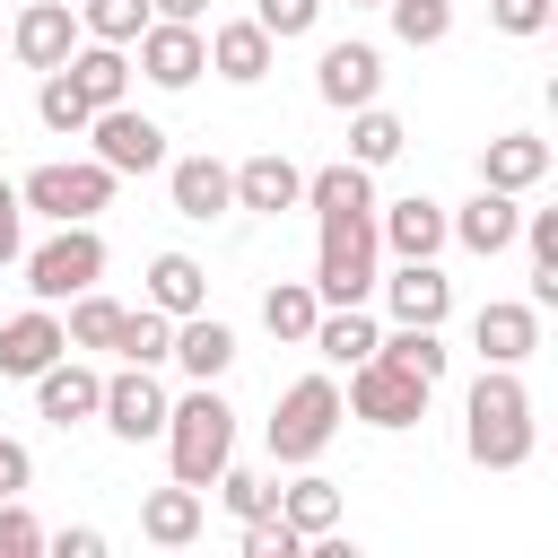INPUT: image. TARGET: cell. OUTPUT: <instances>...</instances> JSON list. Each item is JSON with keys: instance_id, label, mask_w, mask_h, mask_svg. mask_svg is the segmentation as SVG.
Listing matches in <instances>:
<instances>
[{"instance_id": "cell-44", "label": "cell", "mask_w": 558, "mask_h": 558, "mask_svg": "<svg viewBox=\"0 0 558 558\" xmlns=\"http://www.w3.org/2000/svg\"><path fill=\"white\" fill-rule=\"evenodd\" d=\"M26 480H35V453L17 436H0V497H26Z\"/></svg>"}, {"instance_id": "cell-48", "label": "cell", "mask_w": 558, "mask_h": 558, "mask_svg": "<svg viewBox=\"0 0 558 558\" xmlns=\"http://www.w3.org/2000/svg\"><path fill=\"white\" fill-rule=\"evenodd\" d=\"M70 9H78V0H70Z\"/></svg>"}, {"instance_id": "cell-25", "label": "cell", "mask_w": 558, "mask_h": 558, "mask_svg": "<svg viewBox=\"0 0 558 558\" xmlns=\"http://www.w3.org/2000/svg\"><path fill=\"white\" fill-rule=\"evenodd\" d=\"M375 340H384V331H375L366 305H323L314 331H305V349H314L323 366H357V357H375Z\"/></svg>"}, {"instance_id": "cell-4", "label": "cell", "mask_w": 558, "mask_h": 558, "mask_svg": "<svg viewBox=\"0 0 558 558\" xmlns=\"http://www.w3.org/2000/svg\"><path fill=\"white\" fill-rule=\"evenodd\" d=\"M17 270H26V296H35V305H70L78 288H96V279H105V235H96V218L52 227L44 244H26V253H17Z\"/></svg>"}, {"instance_id": "cell-29", "label": "cell", "mask_w": 558, "mask_h": 558, "mask_svg": "<svg viewBox=\"0 0 558 558\" xmlns=\"http://www.w3.org/2000/svg\"><path fill=\"white\" fill-rule=\"evenodd\" d=\"M148 305L174 314V323L201 314V305H209V270H201L192 253H157V262H148Z\"/></svg>"}, {"instance_id": "cell-7", "label": "cell", "mask_w": 558, "mask_h": 558, "mask_svg": "<svg viewBox=\"0 0 558 558\" xmlns=\"http://www.w3.org/2000/svg\"><path fill=\"white\" fill-rule=\"evenodd\" d=\"M427 392H436V384H418L410 366H392V357L375 349V357H357V366H349L340 418H366V427H384V436H392V427H418V418H427Z\"/></svg>"}, {"instance_id": "cell-16", "label": "cell", "mask_w": 558, "mask_h": 558, "mask_svg": "<svg viewBox=\"0 0 558 558\" xmlns=\"http://www.w3.org/2000/svg\"><path fill=\"white\" fill-rule=\"evenodd\" d=\"M9 52H17L26 70H61V61L78 52V9H70V0H26V9L9 17Z\"/></svg>"}, {"instance_id": "cell-5", "label": "cell", "mask_w": 558, "mask_h": 558, "mask_svg": "<svg viewBox=\"0 0 558 558\" xmlns=\"http://www.w3.org/2000/svg\"><path fill=\"white\" fill-rule=\"evenodd\" d=\"M331 436H340V384H331V366H314V375H296V384L279 392V410H270V462L305 471V462H323Z\"/></svg>"}, {"instance_id": "cell-31", "label": "cell", "mask_w": 558, "mask_h": 558, "mask_svg": "<svg viewBox=\"0 0 558 558\" xmlns=\"http://www.w3.org/2000/svg\"><path fill=\"white\" fill-rule=\"evenodd\" d=\"M166 349H174V314H157V305H122V323H113V357H122V366H166Z\"/></svg>"}, {"instance_id": "cell-34", "label": "cell", "mask_w": 558, "mask_h": 558, "mask_svg": "<svg viewBox=\"0 0 558 558\" xmlns=\"http://www.w3.org/2000/svg\"><path fill=\"white\" fill-rule=\"evenodd\" d=\"M113 323H122V305H113V296H105V279H96V288H78V296H70L61 340H70V349H113Z\"/></svg>"}, {"instance_id": "cell-47", "label": "cell", "mask_w": 558, "mask_h": 558, "mask_svg": "<svg viewBox=\"0 0 558 558\" xmlns=\"http://www.w3.org/2000/svg\"><path fill=\"white\" fill-rule=\"evenodd\" d=\"M349 9H384V0H349Z\"/></svg>"}, {"instance_id": "cell-13", "label": "cell", "mask_w": 558, "mask_h": 558, "mask_svg": "<svg viewBox=\"0 0 558 558\" xmlns=\"http://www.w3.org/2000/svg\"><path fill=\"white\" fill-rule=\"evenodd\" d=\"M471 349H480V366H523V357H541V305H532V296H488V305L471 314Z\"/></svg>"}, {"instance_id": "cell-9", "label": "cell", "mask_w": 558, "mask_h": 558, "mask_svg": "<svg viewBox=\"0 0 558 558\" xmlns=\"http://www.w3.org/2000/svg\"><path fill=\"white\" fill-rule=\"evenodd\" d=\"M78 140H87L96 166H113V174H157V166H166V131H157L148 113H131V96L105 105V113H87Z\"/></svg>"}, {"instance_id": "cell-14", "label": "cell", "mask_w": 558, "mask_h": 558, "mask_svg": "<svg viewBox=\"0 0 558 558\" xmlns=\"http://www.w3.org/2000/svg\"><path fill=\"white\" fill-rule=\"evenodd\" d=\"M375 296H384L392 323H427V331H445V314H453V279H445L436 262H392V270H375Z\"/></svg>"}, {"instance_id": "cell-2", "label": "cell", "mask_w": 558, "mask_h": 558, "mask_svg": "<svg viewBox=\"0 0 558 558\" xmlns=\"http://www.w3.org/2000/svg\"><path fill=\"white\" fill-rule=\"evenodd\" d=\"M166 462L183 488H209L227 462H235V410L218 384H192L183 401H166Z\"/></svg>"}, {"instance_id": "cell-19", "label": "cell", "mask_w": 558, "mask_h": 558, "mask_svg": "<svg viewBox=\"0 0 558 558\" xmlns=\"http://www.w3.org/2000/svg\"><path fill=\"white\" fill-rule=\"evenodd\" d=\"M96 392H105V375H96L78 349H61V357L35 375V410H44L52 427H78V418H96Z\"/></svg>"}, {"instance_id": "cell-43", "label": "cell", "mask_w": 558, "mask_h": 558, "mask_svg": "<svg viewBox=\"0 0 558 558\" xmlns=\"http://www.w3.org/2000/svg\"><path fill=\"white\" fill-rule=\"evenodd\" d=\"M26 253V201H17V183H0V270Z\"/></svg>"}, {"instance_id": "cell-27", "label": "cell", "mask_w": 558, "mask_h": 558, "mask_svg": "<svg viewBox=\"0 0 558 558\" xmlns=\"http://www.w3.org/2000/svg\"><path fill=\"white\" fill-rule=\"evenodd\" d=\"M296 209H314V218H331V209H375V166H357V157L314 166L305 192H296Z\"/></svg>"}, {"instance_id": "cell-35", "label": "cell", "mask_w": 558, "mask_h": 558, "mask_svg": "<svg viewBox=\"0 0 558 558\" xmlns=\"http://www.w3.org/2000/svg\"><path fill=\"white\" fill-rule=\"evenodd\" d=\"M384 17H392V35L410 52H436L453 35V0H384Z\"/></svg>"}, {"instance_id": "cell-39", "label": "cell", "mask_w": 558, "mask_h": 558, "mask_svg": "<svg viewBox=\"0 0 558 558\" xmlns=\"http://www.w3.org/2000/svg\"><path fill=\"white\" fill-rule=\"evenodd\" d=\"M253 26H262L270 44H296V35L323 26V0H253Z\"/></svg>"}, {"instance_id": "cell-33", "label": "cell", "mask_w": 558, "mask_h": 558, "mask_svg": "<svg viewBox=\"0 0 558 558\" xmlns=\"http://www.w3.org/2000/svg\"><path fill=\"white\" fill-rule=\"evenodd\" d=\"M401 148H410L401 113H384V105H357V113H349V157H357V166H392Z\"/></svg>"}, {"instance_id": "cell-10", "label": "cell", "mask_w": 558, "mask_h": 558, "mask_svg": "<svg viewBox=\"0 0 558 558\" xmlns=\"http://www.w3.org/2000/svg\"><path fill=\"white\" fill-rule=\"evenodd\" d=\"M96 418H105V436H122V445L166 436V384H157V366H113L105 392H96Z\"/></svg>"}, {"instance_id": "cell-12", "label": "cell", "mask_w": 558, "mask_h": 558, "mask_svg": "<svg viewBox=\"0 0 558 558\" xmlns=\"http://www.w3.org/2000/svg\"><path fill=\"white\" fill-rule=\"evenodd\" d=\"M514 227H523V192H497V183H480L462 209H445V244H462L480 262H497L514 244Z\"/></svg>"}, {"instance_id": "cell-11", "label": "cell", "mask_w": 558, "mask_h": 558, "mask_svg": "<svg viewBox=\"0 0 558 558\" xmlns=\"http://www.w3.org/2000/svg\"><path fill=\"white\" fill-rule=\"evenodd\" d=\"M314 96H323L331 113L375 105V96H384V52L357 44V35H349V44H323V52H314Z\"/></svg>"}, {"instance_id": "cell-8", "label": "cell", "mask_w": 558, "mask_h": 558, "mask_svg": "<svg viewBox=\"0 0 558 558\" xmlns=\"http://www.w3.org/2000/svg\"><path fill=\"white\" fill-rule=\"evenodd\" d=\"M131 70H140L148 87L183 96V87L209 70V35H201V26H183V17H148V26H140V44H131Z\"/></svg>"}, {"instance_id": "cell-41", "label": "cell", "mask_w": 558, "mask_h": 558, "mask_svg": "<svg viewBox=\"0 0 558 558\" xmlns=\"http://www.w3.org/2000/svg\"><path fill=\"white\" fill-rule=\"evenodd\" d=\"M296 549H305V532L288 514H253L244 523V558H296Z\"/></svg>"}, {"instance_id": "cell-46", "label": "cell", "mask_w": 558, "mask_h": 558, "mask_svg": "<svg viewBox=\"0 0 558 558\" xmlns=\"http://www.w3.org/2000/svg\"><path fill=\"white\" fill-rule=\"evenodd\" d=\"M148 17H183V26H201V17H209V0H148Z\"/></svg>"}, {"instance_id": "cell-37", "label": "cell", "mask_w": 558, "mask_h": 558, "mask_svg": "<svg viewBox=\"0 0 558 558\" xmlns=\"http://www.w3.org/2000/svg\"><path fill=\"white\" fill-rule=\"evenodd\" d=\"M35 122L61 131V140H78V131H87V96H78L61 70H44V87H35Z\"/></svg>"}, {"instance_id": "cell-28", "label": "cell", "mask_w": 558, "mask_h": 558, "mask_svg": "<svg viewBox=\"0 0 558 558\" xmlns=\"http://www.w3.org/2000/svg\"><path fill=\"white\" fill-rule=\"evenodd\" d=\"M279 514H288L305 541H331V532H340V480H323V471L305 462V471L279 488Z\"/></svg>"}, {"instance_id": "cell-6", "label": "cell", "mask_w": 558, "mask_h": 558, "mask_svg": "<svg viewBox=\"0 0 558 558\" xmlns=\"http://www.w3.org/2000/svg\"><path fill=\"white\" fill-rule=\"evenodd\" d=\"M113 166H96V157H52V166H35L26 183H17V201H26V218H52V227H70V218H96V209H113Z\"/></svg>"}, {"instance_id": "cell-24", "label": "cell", "mask_w": 558, "mask_h": 558, "mask_svg": "<svg viewBox=\"0 0 558 558\" xmlns=\"http://www.w3.org/2000/svg\"><path fill=\"white\" fill-rule=\"evenodd\" d=\"M166 357H174L192 384H218V375L235 366V331H227V323L201 305V314H183V323H174V349H166Z\"/></svg>"}, {"instance_id": "cell-38", "label": "cell", "mask_w": 558, "mask_h": 558, "mask_svg": "<svg viewBox=\"0 0 558 558\" xmlns=\"http://www.w3.org/2000/svg\"><path fill=\"white\" fill-rule=\"evenodd\" d=\"M209 488L227 497V514H235V523H253V514H279V480H262V471H235V462H227Z\"/></svg>"}, {"instance_id": "cell-20", "label": "cell", "mask_w": 558, "mask_h": 558, "mask_svg": "<svg viewBox=\"0 0 558 558\" xmlns=\"http://www.w3.org/2000/svg\"><path fill=\"white\" fill-rule=\"evenodd\" d=\"M227 174H235V209H253V218H279V209H296V192H305V166L279 157V148H262V157H244V166H227Z\"/></svg>"}, {"instance_id": "cell-32", "label": "cell", "mask_w": 558, "mask_h": 558, "mask_svg": "<svg viewBox=\"0 0 558 558\" xmlns=\"http://www.w3.org/2000/svg\"><path fill=\"white\" fill-rule=\"evenodd\" d=\"M375 349H384L392 366H410L418 384H445V366H453V349H445V340H436L427 323H392V331H384Z\"/></svg>"}, {"instance_id": "cell-3", "label": "cell", "mask_w": 558, "mask_h": 558, "mask_svg": "<svg viewBox=\"0 0 558 558\" xmlns=\"http://www.w3.org/2000/svg\"><path fill=\"white\" fill-rule=\"evenodd\" d=\"M375 270H384L375 209H331V218H314V296H323V305H366V296H375Z\"/></svg>"}, {"instance_id": "cell-36", "label": "cell", "mask_w": 558, "mask_h": 558, "mask_svg": "<svg viewBox=\"0 0 558 558\" xmlns=\"http://www.w3.org/2000/svg\"><path fill=\"white\" fill-rule=\"evenodd\" d=\"M140 26H148V0H78V35H96V44H140Z\"/></svg>"}, {"instance_id": "cell-15", "label": "cell", "mask_w": 558, "mask_h": 558, "mask_svg": "<svg viewBox=\"0 0 558 558\" xmlns=\"http://www.w3.org/2000/svg\"><path fill=\"white\" fill-rule=\"evenodd\" d=\"M375 244L392 262H436L445 253V201L410 192V201H375Z\"/></svg>"}, {"instance_id": "cell-45", "label": "cell", "mask_w": 558, "mask_h": 558, "mask_svg": "<svg viewBox=\"0 0 558 558\" xmlns=\"http://www.w3.org/2000/svg\"><path fill=\"white\" fill-rule=\"evenodd\" d=\"M44 549H61V558H105V532H96V523H70V532H44Z\"/></svg>"}, {"instance_id": "cell-17", "label": "cell", "mask_w": 558, "mask_h": 558, "mask_svg": "<svg viewBox=\"0 0 558 558\" xmlns=\"http://www.w3.org/2000/svg\"><path fill=\"white\" fill-rule=\"evenodd\" d=\"M166 201H174V218L209 227V218L235 209V174H227L209 148H201V157H166Z\"/></svg>"}, {"instance_id": "cell-21", "label": "cell", "mask_w": 558, "mask_h": 558, "mask_svg": "<svg viewBox=\"0 0 558 558\" xmlns=\"http://www.w3.org/2000/svg\"><path fill=\"white\" fill-rule=\"evenodd\" d=\"M61 78L87 96V113H105V105H122V96H131V52H122V44H96V35H78V52L61 61Z\"/></svg>"}, {"instance_id": "cell-22", "label": "cell", "mask_w": 558, "mask_h": 558, "mask_svg": "<svg viewBox=\"0 0 558 558\" xmlns=\"http://www.w3.org/2000/svg\"><path fill=\"white\" fill-rule=\"evenodd\" d=\"M480 183H497V192H541V183H549V140H541V131H497V140L480 148Z\"/></svg>"}, {"instance_id": "cell-18", "label": "cell", "mask_w": 558, "mask_h": 558, "mask_svg": "<svg viewBox=\"0 0 558 558\" xmlns=\"http://www.w3.org/2000/svg\"><path fill=\"white\" fill-rule=\"evenodd\" d=\"M61 349H70V340H61V314H52V305H26V314L0 323V375H9V384H35Z\"/></svg>"}, {"instance_id": "cell-42", "label": "cell", "mask_w": 558, "mask_h": 558, "mask_svg": "<svg viewBox=\"0 0 558 558\" xmlns=\"http://www.w3.org/2000/svg\"><path fill=\"white\" fill-rule=\"evenodd\" d=\"M35 549H44V523L17 497H0V558H35Z\"/></svg>"}, {"instance_id": "cell-26", "label": "cell", "mask_w": 558, "mask_h": 558, "mask_svg": "<svg viewBox=\"0 0 558 558\" xmlns=\"http://www.w3.org/2000/svg\"><path fill=\"white\" fill-rule=\"evenodd\" d=\"M201 523H209V514H201V488H183V480L140 497V541H157V549H192Z\"/></svg>"}, {"instance_id": "cell-30", "label": "cell", "mask_w": 558, "mask_h": 558, "mask_svg": "<svg viewBox=\"0 0 558 558\" xmlns=\"http://www.w3.org/2000/svg\"><path fill=\"white\" fill-rule=\"evenodd\" d=\"M314 314H323V296H314V279H270V288H262V331H270V340H288V349H305V331H314Z\"/></svg>"}, {"instance_id": "cell-23", "label": "cell", "mask_w": 558, "mask_h": 558, "mask_svg": "<svg viewBox=\"0 0 558 558\" xmlns=\"http://www.w3.org/2000/svg\"><path fill=\"white\" fill-rule=\"evenodd\" d=\"M270 35L253 26V17H227V26H209V70L227 78V87H262L270 78Z\"/></svg>"}, {"instance_id": "cell-1", "label": "cell", "mask_w": 558, "mask_h": 558, "mask_svg": "<svg viewBox=\"0 0 558 558\" xmlns=\"http://www.w3.org/2000/svg\"><path fill=\"white\" fill-rule=\"evenodd\" d=\"M541 445L532 427V392H523V366H480L471 392H462V453L480 471H523Z\"/></svg>"}, {"instance_id": "cell-40", "label": "cell", "mask_w": 558, "mask_h": 558, "mask_svg": "<svg viewBox=\"0 0 558 558\" xmlns=\"http://www.w3.org/2000/svg\"><path fill=\"white\" fill-rule=\"evenodd\" d=\"M549 17H558V0H488V26H497V35H514V44L549 35Z\"/></svg>"}]
</instances>
